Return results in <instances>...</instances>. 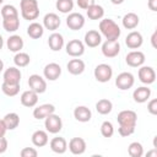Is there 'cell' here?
I'll return each mask as SVG.
<instances>
[{
  "label": "cell",
  "mask_w": 157,
  "mask_h": 157,
  "mask_svg": "<svg viewBox=\"0 0 157 157\" xmlns=\"http://www.w3.org/2000/svg\"><path fill=\"white\" fill-rule=\"evenodd\" d=\"M32 144L36 146V147H43L48 144L49 139H48V131H44V130H36L33 134H32Z\"/></svg>",
  "instance_id": "26"
},
{
  "label": "cell",
  "mask_w": 157,
  "mask_h": 157,
  "mask_svg": "<svg viewBox=\"0 0 157 157\" xmlns=\"http://www.w3.org/2000/svg\"><path fill=\"white\" fill-rule=\"evenodd\" d=\"M7 150V140L5 136H0V153H4Z\"/></svg>",
  "instance_id": "43"
},
{
  "label": "cell",
  "mask_w": 157,
  "mask_h": 157,
  "mask_svg": "<svg viewBox=\"0 0 157 157\" xmlns=\"http://www.w3.org/2000/svg\"><path fill=\"white\" fill-rule=\"evenodd\" d=\"M2 70H4V61L0 59V72H1Z\"/></svg>",
  "instance_id": "50"
},
{
  "label": "cell",
  "mask_w": 157,
  "mask_h": 157,
  "mask_svg": "<svg viewBox=\"0 0 157 157\" xmlns=\"http://www.w3.org/2000/svg\"><path fill=\"white\" fill-rule=\"evenodd\" d=\"M48 45L53 52L61 50L63 47H64V37L58 32L52 33L49 36V38H48Z\"/></svg>",
  "instance_id": "24"
},
{
  "label": "cell",
  "mask_w": 157,
  "mask_h": 157,
  "mask_svg": "<svg viewBox=\"0 0 157 157\" xmlns=\"http://www.w3.org/2000/svg\"><path fill=\"white\" fill-rule=\"evenodd\" d=\"M43 75H44V78L49 81H55L61 75V66L56 63H49L44 66Z\"/></svg>",
  "instance_id": "13"
},
{
  "label": "cell",
  "mask_w": 157,
  "mask_h": 157,
  "mask_svg": "<svg viewBox=\"0 0 157 157\" xmlns=\"http://www.w3.org/2000/svg\"><path fill=\"white\" fill-rule=\"evenodd\" d=\"M101 134L104 137H112L113 134H114V126H113V124L110 121H108V120L103 121L102 125H101Z\"/></svg>",
  "instance_id": "39"
},
{
  "label": "cell",
  "mask_w": 157,
  "mask_h": 157,
  "mask_svg": "<svg viewBox=\"0 0 157 157\" xmlns=\"http://www.w3.org/2000/svg\"><path fill=\"white\" fill-rule=\"evenodd\" d=\"M20 155H21L22 157H37V156H38V152H37V150L33 148V147H25V148L21 150Z\"/></svg>",
  "instance_id": "40"
},
{
  "label": "cell",
  "mask_w": 157,
  "mask_h": 157,
  "mask_svg": "<svg viewBox=\"0 0 157 157\" xmlns=\"http://www.w3.org/2000/svg\"><path fill=\"white\" fill-rule=\"evenodd\" d=\"M21 77H22V74L17 66H11L6 69L2 75L4 82H7V83H20Z\"/></svg>",
  "instance_id": "15"
},
{
  "label": "cell",
  "mask_w": 157,
  "mask_h": 157,
  "mask_svg": "<svg viewBox=\"0 0 157 157\" xmlns=\"http://www.w3.org/2000/svg\"><path fill=\"white\" fill-rule=\"evenodd\" d=\"M74 118L80 123H87L91 120L92 113L86 105H77L74 109Z\"/></svg>",
  "instance_id": "22"
},
{
  "label": "cell",
  "mask_w": 157,
  "mask_h": 157,
  "mask_svg": "<svg viewBox=\"0 0 157 157\" xmlns=\"http://www.w3.org/2000/svg\"><path fill=\"white\" fill-rule=\"evenodd\" d=\"M125 0H110V2L112 4H114V5H120V4H123Z\"/></svg>",
  "instance_id": "47"
},
{
  "label": "cell",
  "mask_w": 157,
  "mask_h": 157,
  "mask_svg": "<svg viewBox=\"0 0 157 157\" xmlns=\"http://www.w3.org/2000/svg\"><path fill=\"white\" fill-rule=\"evenodd\" d=\"M125 63L131 67H140L145 63V54L140 50H131L126 54Z\"/></svg>",
  "instance_id": "10"
},
{
  "label": "cell",
  "mask_w": 157,
  "mask_h": 157,
  "mask_svg": "<svg viewBox=\"0 0 157 157\" xmlns=\"http://www.w3.org/2000/svg\"><path fill=\"white\" fill-rule=\"evenodd\" d=\"M147 156H157V151L156 150L150 151V152H147Z\"/></svg>",
  "instance_id": "48"
},
{
  "label": "cell",
  "mask_w": 157,
  "mask_h": 157,
  "mask_svg": "<svg viewBox=\"0 0 157 157\" xmlns=\"http://www.w3.org/2000/svg\"><path fill=\"white\" fill-rule=\"evenodd\" d=\"M147 6L151 11H157V0H148Z\"/></svg>",
  "instance_id": "44"
},
{
  "label": "cell",
  "mask_w": 157,
  "mask_h": 157,
  "mask_svg": "<svg viewBox=\"0 0 157 157\" xmlns=\"http://www.w3.org/2000/svg\"><path fill=\"white\" fill-rule=\"evenodd\" d=\"M156 37H157V31L153 32L152 37H151V43H152V47L153 48H157V44H156Z\"/></svg>",
  "instance_id": "46"
},
{
  "label": "cell",
  "mask_w": 157,
  "mask_h": 157,
  "mask_svg": "<svg viewBox=\"0 0 157 157\" xmlns=\"http://www.w3.org/2000/svg\"><path fill=\"white\" fill-rule=\"evenodd\" d=\"M2 45H4V39H2V36L0 34V50L2 49Z\"/></svg>",
  "instance_id": "49"
},
{
  "label": "cell",
  "mask_w": 157,
  "mask_h": 157,
  "mask_svg": "<svg viewBox=\"0 0 157 157\" xmlns=\"http://www.w3.org/2000/svg\"><path fill=\"white\" fill-rule=\"evenodd\" d=\"M28 86H29V90L40 94V93H44L47 90V81L40 75L33 74L28 78Z\"/></svg>",
  "instance_id": "7"
},
{
  "label": "cell",
  "mask_w": 157,
  "mask_h": 157,
  "mask_svg": "<svg viewBox=\"0 0 157 157\" xmlns=\"http://www.w3.org/2000/svg\"><path fill=\"white\" fill-rule=\"evenodd\" d=\"M102 43V34L96 29H90L85 34V44L90 48H96Z\"/></svg>",
  "instance_id": "19"
},
{
  "label": "cell",
  "mask_w": 157,
  "mask_h": 157,
  "mask_svg": "<svg viewBox=\"0 0 157 157\" xmlns=\"http://www.w3.org/2000/svg\"><path fill=\"white\" fill-rule=\"evenodd\" d=\"M20 101H21L22 105H25L27 108H32L38 103V93L32 90H27V91L22 92Z\"/></svg>",
  "instance_id": "16"
},
{
  "label": "cell",
  "mask_w": 157,
  "mask_h": 157,
  "mask_svg": "<svg viewBox=\"0 0 157 157\" xmlns=\"http://www.w3.org/2000/svg\"><path fill=\"white\" fill-rule=\"evenodd\" d=\"M43 33H44V27L38 22H32L27 27V34L32 39H39L43 36Z\"/></svg>",
  "instance_id": "29"
},
{
  "label": "cell",
  "mask_w": 157,
  "mask_h": 157,
  "mask_svg": "<svg viewBox=\"0 0 157 157\" xmlns=\"http://www.w3.org/2000/svg\"><path fill=\"white\" fill-rule=\"evenodd\" d=\"M86 13H87V17L90 20H101L104 16V9L101 5L93 4L92 6H90L86 10Z\"/></svg>",
  "instance_id": "32"
},
{
  "label": "cell",
  "mask_w": 157,
  "mask_h": 157,
  "mask_svg": "<svg viewBox=\"0 0 157 157\" xmlns=\"http://www.w3.org/2000/svg\"><path fill=\"white\" fill-rule=\"evenodd\" d=\"M66 67H67V71L71 75H81L85 71L86 65H85V61L81 60V59H71L67 63Z\"/></svg>",
  "instance_id": "25"
},
{
  "label": "cell",
  "mask_w": 157,
  "mask_h": 157,
  "mask_svg": "<svg viewBox=\"0 0 157 157\" xmlns=\"http://www.w3.org/2000/svg\"><path fill=\"white\" fill-rule=\"evenodd\" d=\"M2 1H4V0H0V4H2Z\"/></svg>",
  "instance_id": "51"
},
{
  "label": "cell",
  "mask_w": 157,
  "mask_h": 157,
  "mask_svg": "<svg viewBox=\"0 0 157 157\" xmlns=\"http://www.w3.org/2000/svg\"><path fill=\"white\" fill-rule=\"evenodd\" d=\"M55 6L61 13H70L74 9V0H56Z\"/></svg>",
  "instance_id": "36"
},
{
  "label": "cell",
  "mask_w": 157,
  "mask_h": 157,
  "mask_svg": "<svg viewBox=\"0 0 157 157\" xmlns=\"http://www.w3.org/2000/svg\"><path fill=\"white\" fill-rule=\"evenodd\" d=\"M139 80L145 85H151L156 80V71L151 66H140L137 72Z\"/></svg>",
  "instance_id": "12"
},
{
  "label": "cell",
  "mask_w": 157,
  "mask_h": 157,
  "mask_svg": "<svg viewBox=\"0 0 157 157\" xmlns=\"http://www.w3.org/2000/svg\"><path fill=\"white\" fill-rule=\"evenodd\" d=\"M112 109H113V103L107 98H102L96 103V110L102 115L109 114Z\"/></svg>",
  "instance_id": "33"
},
{
  "label": "cell",
  "mask_w": 157,
  "mask_h": 157,
  "mask_svg": "<svg viewBox=\"0 0 157 157\" xmlns=\"http://www.w3.org/2000/svg\"><path fill=\"white\" fill-rule=\"evenodd\" d=\"M61 21H60V17L54 13V12H49L44 16L43 18V27L45 29H49V31H55L59 28Z\"/></svg>",
  "instance_id": "18"
},
{
  "label": "cell",
  "mask_w": 157,
  "mask_h": 157,
  "mask_svg": "<svg viewBox=\"0 0 157 157\" xmlns=\"http://www.w3.org/2000/svg\"><path fill=\"white\" fill-rule=\"evenodd\" d=\"M150 97H151V88H148L147 86L137 87L132 92V98L136 103H145L148 101Z\"/></svg>",
  "instance_id": "23"
},
{
  "label": "cell",
  "mask_w": 157,
  "mask_h": 157,
  "mask_svg": "<svg viewBox=\"0 0 157 157\" xmlns=\"http://www.w3.org/2000/svg\"><path fill=\"white\" fill-rule=\"evenodd\" d=\"M13 63L17 67H25L31 63V58L27 53L23 52H17L13 56Z\"/></svg>",
  "instance_id": "34"
},
{
  "label": "cell",
  "mask_w": 157,
  "mask_h": 157,
  "mask_svg": "<svg viewBox=\"0 0 157 157\" xmlns=\"http://www.w3.org/2000/svg\"><path fill=\"white\" fill-rule=\"evenodd\" d=\"M2 120H4L7 130H15L20 125V117H18L17 113H13V112L5 114V117L2 118Z\"/></svg>",
  "instance_id": "30"
},
{
  "label": "cell",
  "mask_w": 157,
  "mask_h": 157,
  "mask_svg": "<svg viewBox=\"0 0 157 157\" xmlns=\"http://www.w3.org/2000/svg\"><path fill=\"white\" fill-rule=\"evenodd\" d=\"M49 146H50V150L55 153H59V155H63L66 152L67 150V142L64 137L61 136H56V137H53L49 142Z\"/></svg>",
  "instance_id": "21"
},
{
  "label": "cell",
  "mask_w": 157,
  "mask_h": 157,
  "mask_svg": "<svg viewBox=\"0 0 157 157\" xmlns=\"http://www.w3.org/2000/svg\"><path fill=\"white\" fill-rule=\"evenodd\" d=\"M99 33L108 40H118L121 34L120 27L112 18H103L99 22Z\"/></svg>",
  "instance_id": "2"
},
{
  "label": "cell",
  "mask_w": 157,
  "mask_h": 157,
  "mask_svg": "<svg viewBox=\"0 0 157 157\" xmlns=\"http://www.w3.org/2000/svg\"><path fill=\"white\" fill-rule=\"evenodd\" d=\"M65 49H66L67 55L74 56V58H78L85 53V44H83V42H81L78 39H71L66 44Z\"/></svg>",
  "instance_id": "9"
},
{
  "label": "cell",
  "mask_w": 157,
  "mask_h": 157,
  "mask_svg": "<svg viewBox=\"0 0 157 157\" xmlns=\"http://www.w3.org/2000/svg\"><path fill=\"white\" fill-rule=\"evenodd\" d=\"M1 16L2 18H6V17H13V16H18V10L13 6V5H4L2 9H1Z\"/></svg>",
  "instance_id": "38"
},
{
  "label": "cell",
  "mask_w": 157,
  "mask_h": 157,
  "mask_svg": "<svg viewBox=\"0 0 157 157\" xmlns=\"http://www.w3.org/2000/svg\"><path fill=\"white\" fill-rule=\"evenodd\" d=\"M144 43L142 34L137 31H131L126 38H125V44L129 49H139Z\"/></svg>",
  "instance_id": "14"
},
{
  "label": "cell",
  "mask_w": 157,
  "mask_h": 157,
  "mask_svg": "<svg viewBox=\"0 0 157 157\" xmlns=\"http://www.w3.org/2000/svg\"><path fill=\"white\" fill-rule=\"evenodd\" d=\"M6 131H7V128H6L5 123H4V120L0 119V136H5Z\"/></svg>",
  "instance_id": "45"
},
{
  "label": "cell",
  "mask_w": 157,
  "mask_h": 157,
  "mask_svg": "<svg viewBox=\"0 0 157 157\" xmlns=\"http://www.w3.org/2000/svg\"><path fill=\"white\" fill-rule=\"evenodd\" d=\"M128 153L131 156V157H141L144 155V147L140 142L137 141H134L129 145L128 147Z\"/></svg>",
  "instance_id": "37"
},
{
  "label": "cell",
  "mask_w": 157,
  "mask_h": 157,
  "mask_svg": "<svg viewBox=\"0 0 157 157\" xmlns=\"http://www.w3.org/2000/svg\"><path fill=\"white\" fill-rule=\"evenodd\" d=\"M134 83H135L134 75L128 71L120 72L115 78V86L121 91H126V90L131 88L134 86Z\"/></svg>",
  "instance_id": "6"
},
{
  "label": "cell",
  "mask_w": 157,
  "mask_h": 157,
  "mask_svg": "<svg viewBox=\"0 0 157 157\" xmlns=\"http://www.w3.org/2000/svg\"><path fill=\"white\" fill-rule=\"evenodd\" d=\"M21 16L27 21L37 20L39 16V6L37 0H21L20 2Z\"/></svg>",
  "instance_id": "3"
},
{
  "label": "cell",
  "mask_w": 157,
  "mask_h": 157,
  "mask_svg": "<svg viewBox=\"0 0 157 157\" xmlns=\"http://www.w3.org/2000/svg\"><path fill=\"white\" fill-rule=\"evenodd\" d=\"M2 27L6 32H16L20 27V18L18 16L13 17H6L2 18Z\"/></svg>",
  "instance_id": "31"
},
{
  "label": "cell",
  "mask_w": 157,
  "mask_h": 157,
  "mask_svg": "<svg viewBox=\"0 0 157 157\" xmlns=\"http://www.w3.org/2000/svg\"><path fill=\"white\" fill-rule=\"evenodd\" d=\"M120 53V44L118 40H105L102 44V54L105 58H115Z\"/></svg>",
  "instance_id": "11"
},
{
  "label": "cell",
  "mask_w": 157,
  "mask_h": 157,
  "mask_svg": "<svg viewBox=\"0 0 157 157\" xmlns=\"http://www.w3.org/2000/svg\"><path fill=\"white\" fill-rule=\"evenodd\" d=\"M93 75H94V78L98 82L104 83V82H108L112 78V76H113V69L108 64H98L94 67Z\"/></svg>",
  "instance_id": "4"
},
{
  "label": "cell",
  "mask_w": 157,
  "mask_h": 157,
  "mask_svg": "<svg viewBox=\"0 0 157 157\" xmlns=\"http://www.w3.org/2000/svg\"><path fill=\"white\" fill-rule=\"evenodd\" d=\"M1 91H2L4 94H6L7 97H13V96L18 94V92H20V83H7V82H2V85H1Z\"/></svg>",
  "instance_id": "35"
},
{
  "label": "cell",
  "mask_w": 157,
  "mask_h": 157,
  "mask_svg": "<svg viewBox=\"0 0 157 157\" xmlns=\"http://www.w3.org/2000/svg\"><path fill=\"white\" fill-rule=\"evenodd\" d=\"M76 4H77V6H78L80 9L87 10L90 6H92V5L96 4V2H94V0H76Z\"/></svg>",
  "instance_id": "41"
},
{
  "label": "cell",
  "mask_w": 157,
  "mask_h": 157,
  "mask_svg": "<svg viewBox=\"0 0 157 157\" xmlns=\"http://www.w3.org/2000/svg\"><path fill=\"white\" fill-rule=\"evenodd\" d=\"M121 22H123L124 28H126V29H134V28L137 27V25L140 22V18H139V16L135 12H128V13L124 15Z\"/></svg>",
  "instance_id": "28"
},
{
  "label": "cell",
  "mask_w": 157,
  "mask_h": 157,
  "mask_svg": "<svg viewBox=\"0 0 157 157\" xmlns=\"http://www.w3.org/2000/svg\"><path fill=\"white\" fill-rule=\"evenodd\" d=\"M54 112H55V107L53 104L45 103V104H40L33 109V117L37 120H40V119H45L49 114H53Z\"/></svg>",
  "instance_id": "17"
},
{
  "label": "cell",
  "mask_w": 157,
  "mask_h": 157,
  "mask_svg": "<svg viewBox=\"0 0 157 157\" xmlns=\"http://www.w3.org/2000/svg\"><path fill=\"white\" fill-rule=\"evenodd\" d=\"M69 150L72 155H82L86 151V141L82 137H72L69 141Z\"/></svg>",
  "instance_id": "20"
},
{
  "label": "cell",
  "mask_w": 157,
  "mask_h": 157,
  "mask_svg": "<svg viewBox=\"0 0 157 157\" xmlns=\"http://www.w3.org/2000/svg\"><path fill=\"white\" fill-rule=\"evenodd\" d=\"M66 26L72 31H78L85 26V17L80 12H70L66 17Z\"/></svg>",
  "instance_id": "8"
},
{
  "label": "cell",
  "mask_w": 157,
  "mask_h": 157,
  "mask_svg": "<svg viewBox=\"0 0 157 157\" xmlns=\"http://www.w3.org/2000/svg\"><path fill=\"white\" fill-rule=\"evenodd\" d=\"M6 45L10 52H13V53L21 52V49L23 48V39H22V37L17 36V34L10 36L6 40Z\"/></svg>",
  "instance_id": "27"
},
{
  "label": "cell",
  "mask_w": 157,
  "mask_h": 157,
  "mask_svg": "<svg viewBox=\"0 0 157 157\" xmlns=\"http://www.w3.org/2000/svg\"><path fill=\"white\" fill-rule=\"evenodd\" d=\"M117 120L119 123L118 132L120 136L126 137L135 132V128H136V123H137V114L134 110L125 109V110L119 112Z\"/></svg>",
  "instance_id": "1"
},
{
  "label": "cell",
  "mask_w": 157,
  "mask_h": 157,
  "mask_svg": "<svg viewBox=\"0 0 157 157\" xmlns=\"http://www.w3.org/2000/svg\"><path fill=\"white\" fill-rule=\"evenodd\" d=\"M44 126L45 130L50 134H58L61 129H63V121L61 118L56 114H49L45 119H44Z\"/></svg>",
  "instance_id": "5"
},
{
  "label": "cell",
  "mask_w": 157,
  "mask_h": 157,
  "mask_svg": "<svg viewBox=\"0 0 157 157\" xmlns=\"http://www.w3.org/2000/svg\"><path fill=\"white\" fill-rule=\"evenodd\" d=\"M147 110H148L152 115H156V114H157V99H156V98H153V99H151V101L148 102V104H147Z\"/></svg>",
  "instance_id": "42"
}]
</instances>
